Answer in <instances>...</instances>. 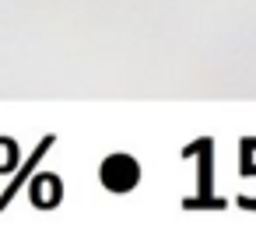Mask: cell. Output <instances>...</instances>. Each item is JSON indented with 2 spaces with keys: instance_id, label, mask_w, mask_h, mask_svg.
I'll return each instance as SVG.
<instances>
[{
  "instance_id": "cell-4",
  "label": "cell",
  "mask_w": 256,
  "mask_h": 238,
  "mask_svg": "<svg viewBox=\"0 0 256 238\" xmlns=\"http://www.w3.org/2000/svg\"><path fill=\"white\" fill-rule=\"evenodd\" d=\"M193 147L204 154V161H200V196H196V200H186L182 207H186V210H200V207H221V200L214 203V200H210V193H207V179H210V151H214V144H210V140H196Z\"/></svg>"
},
{
  "instance_id": "cell-2",
  "label": "cell",
  "mask_w": 256,
  "mask_h": 238,
  "mask_svg": "<svg viewBox=\"0 0 256 238\" xmlns=\"http://www.w3.org/2000/svg\"><path fill=\"white\" fill-rule=\"evenodd\" d=\"M53 144H56V137H42V140H39V147H36V151L28 154V161L22 165V172H18V175H14L11 182H8V189H4V193H0V210H8V203H11V200H14V196L22 193V186L28 182V175L36 172V165H39V161L46 158V151H50Z\"/></svg>"
},
{
  "instance_id": "cell-3",
  "label": "cell",
  "mask_w": 256,
  "mask_h": 238,
  "mask_svg": "<svg viewBox=\"0 0 256 238\" xmlns=\"http://www.w3.org/2000/svg\"><path fill=\"white\" fill-rule=\"evenodd\" d=\"M28 200H32V207H39V210H53V207H60V200H64V182H60V175H36L32 179V186H28Z\"/></svg>"
},
{
  "instance_id": "cell-1",
  "label": "cell",
  "mask_w": 256,
  "mask_h": 238,
  "mask_svg": "<svg viewBox=\"0 0 256 238\" xmlns=\"http://www.w3.org/2000/svg\"><path fill=\"white\" fill-rule=\"evenodd\" d=\"M98 179H102V186H106L109 193L123 196V193L137 189V182H140V165H137L134 154H109V158L102 161V168H98Z\"/></svg>"
},
{
  "instance_id": "cell-5",
  "label": "cell",
  "mask_w": 256,
  "mask_h": 238,
  "mask_svg": "<svg viewBox=\"0 0 256 238\" xmlns=\"http://www.w3.org/2000/svg\"><path fill=\"white\" fill-rule=\"evenodd\" d=\"M18 165V144L14 137H0V172H11Z\"/></svg>"
}]
</instances>
